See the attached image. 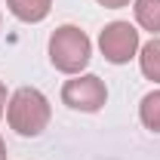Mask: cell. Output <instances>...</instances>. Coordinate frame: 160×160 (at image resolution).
Listing matches in <instances>:
<instances>
[{
  "mask_svg": "<svg viewBox=\"0 0 160 160\" xmlns=\"http://www.w3.org/2000/svg\"><path fill=\"white\" fill-rule=\"evenodd\" d=\"M99 46H102V56L108 62L123 65V62H129L139 52V31L129 22H111L99 34Z\"/></svg>",
  "mask_w": 160,
  "mask_h": 160,
  "instance_id": "obj_3",
  "label": "cell"
},
{
  "mask_svg": "<svg viewBox=\"0 0 160 160\" xmlns=\"http://www.w3.org/2000/svg\"><path fill=\"white\" fill-rule=\"evenodd\" d=\"M136 22L145 31L160 34V0H136Z\"/></svg>",
  "mask_w": 160,
  "mask_h": 160,
  "instance_id": "obj_7",
  "label": "cell"
},
{
  "mask_svg": "<svg viewBox=\"0 0 160 160\" xmlns=\"http://www.w3.org/2000/svg\"><path fill=\"white\" fill-rule=\"evenodd\" d=\"M139 117H142V123H145L151 132H160V89L148 92V96L142 99V105H139Z\"/></svg>",
  "mask_w": 160,
  "mask_h": 160,
  "instance_id": "obj_8",
  "label": "cell"
},
{
  "mask_svg": "<svg viewBox=\"0 0 160 160\" xmlns=\"http://www.w3.org/2000/svg\"><path fill=\"white\" fill-rule=\"evenodd\" d=\"M139 65H142V74L148 80L160 83V37H151L139 52Z\"/></svg>",
  "mask_w": 160,
  "mask_h": 160,
  "instance_id": "obj_6",
  "label": "cell"
},
{
  "mask_svg": "<svg viewBox=\"0 0 160 160\" xmlns=\"http://www.w3.org/2000/svg\"><path fill=\"white\" fill-rule=\"evenodd\" d=\"M3 108H6V86L0 83V117H3Z\"/></svg>",
  "mask_w": 160,
  "mask_h": 160,
  "instance_id": "obj_10",
  "label": "cell"
},
{
  "mask_svg": "<svg viewBox=\"0 0 160 160\" xmlns=\"http://www.w3.org/2000/svg\"><path fill=\"white\" fill-rule=\"evenodd\" d=\"M0 160H6V145H3V139H0Z\"/></svg>",
  "mask_w": 160,
  "mask_h": 160,
  "instance_id": "obj_11",
  "label": "cell"
},
{
  "mask_svg": "<svg viewBox=\"0 0 160 160\" xmlns=\"http://www.w3.org/2000/svg\"><path fill=\"white\" fill-rule=\"evenodd\" d=\"M6 120H9V126L19 136H40L46 129V123H49V102H46V96L40 89L22 86L9 99Z\"/></svg>",
  "mask_w": 160,
  "mask_h": 160,
  "instance_id": "obj_1",
  "label": "cell"
},
{
  "mask_svg": "<svg viewBox=\"0 0 160 160\" xmlns=\"http://www.w3.org/2000/svg\"><path fill=\"white\" fill-rule=\"evenodd\" d=\"M62 99L74 111H99L108 99V89L96 74H77L74 80H68L62 86Z\"/></svg>",
  "mask_w": 160,
  "mask_h": 160,
  "instance_id": "obj_4",
  "label": "cell"
},
{
  "mask_svg": "<svg viewBox=\"0 0 160 160\" xmlns=\"http://www.w3.org/2000/svg\"><path fill=\"white\" fill-rule=\"evenodd\" d=\"M6 3H9L12 16L22 22H43L52 6V0H6Z\"/></svg>",
  "mask_w": 160,
  "mask_h": 160,
  "instance_id": "obj_5",
  "label": "cell"
},
{
  "mask_svg": "<svg viewBox=\"0 0 160 160\" xmlns=\"http://www.w3.org/2000/svg\"><path fill=\"white\" fill-rule=\"evenodd\" d=\"M102 6H108V9H120V6H126L129 0H99Z\"/></svg>",
  "mask_w": 160,
  "mask_h": 160,
  "instance_id": "obj_9",
  "label": "cell"
},
{
  "mask_svg": "<svg viewBox=\"0 0 160 160\" xmlns=\"http://www.w3.org/2000/svg\"><path fill=\"white\" fill-rule=\"evenodd\" d=\"M89 52H92L89 37L74 25H62L49 37V59L65 74H80L89 62Z\"/></svg>",
  "mask_w": 160,
  "mask_h": 160,
  "instance_id": "obj_2",
  "label": "cell"
}]
</instances>
